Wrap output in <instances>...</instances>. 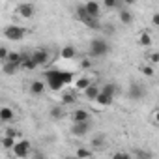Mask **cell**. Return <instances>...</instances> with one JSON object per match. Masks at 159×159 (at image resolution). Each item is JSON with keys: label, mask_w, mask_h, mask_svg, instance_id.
Listing matches in <instances>:
<instances>
[{"label": "cell", "mask_w": 159, "mask_h": 159, "mask_svg": "<svg viewBox=\"0 0 159 159\" xmlns=\"http://www.w3.org/2000/svg\"><path fill=\"white\" fill-rule=\"evenodd\" d=\"M73 81V73L71 71H64V69H47L45 71V83L47 88L60 92L66 84H71Z\"/></svg>", "instance_id": "1"}, {"label": "cell", "mask_w": 159, "mask_h": 159, "mask_svg": "<svg viewBox=\"0 0 159 159\" xmlns=\"http://www.w3.org/2000/svg\"><path fill=\"white\" fill-rule=\"evenodd\" d=\"M105 142H107L105 135H96V137L92 139V142H90V144H92L94 148H103V146H105Z\"/></svg>", "instance_id": "23"}, {"label": "cell", "mask_w": 159, "mask_h": 159, "mask_svg": "<svg viewBox=\"0 0 159 159\" xmlns=\"http://www.w3.org/2000/svg\"><path fill=\"white\" fill-rule=\"evenodd\" d=\"M148 60H150V62H153V64H155V62H159V52H150V54H148Z\"/></svg>", "instance_id": "33"}, {"label": "cell", "mask_w": 159, "mask_h": 159, "mask_svg": "<svg viewBox=\"0 0 159 159\" xmlns=\"http://www.w3.org/2000/svg\"><path fill=\"white\" fill-rule=\"evenodd\" d=\"M30 54H32V58L36 60L38 66H45V64L49 62V51H47V49H36V51L30 52Z\"/></svg>", "instance_id": "9"}, {"label": "cell", "mask_w": 159, "mask_h": 159, "mask_svg": "<svg viewBox=\"0 0 159 159\" xmlns=\"http://www.w3.org/2000/svg\"><path fill=\"white\" fill-rule=\"evenodd\" d=\"M90 66H92L90 60H83V64H81V67H90Z\"/></svg>", "instance_id": "37"}, {"label": "cell", "mask_w": 159, "mask_h": 159, "mask_svg": "<svg viewBox=\"0 0 159 159\" xmlns=\"http://www.w3.org/2000/svg\"><path fill=\"white\" fill-rule=\"evenodd\" d=\"M90 129H92V122H90V120L73 122V125H71V135H75V137H84V135L90 133Z\"/></svg>", "instance_id": "5"}, {"label": "cell", "mask_w": 159, "mask_h": 159, "mask_svg": "<svg viewBox=\"0 0 159 159\" xmlns=\"http://www.w3.org/2000/svg\"><path fill=\"white\" fill-rule=\"evenodd\" d=\"M25 34H26V30L19 25H10V26L4 28V38L10 39V41H21L25 38Z\"/></svg>", "instance_id": "4"}, {"label": "cell", "mask_w": 159, "mask_h": 159, "mask_svg": "<svg viewBox=\"0 0 159 159\" xmlns=\"http://www.w3.org/2000/svg\"><path fill=\"white\" fill-rule=\"evenodd\" d=\"M75 155H77V157H90V155H92V150H86V148H79V150L75 152Z\"/></svg>", "instance_id": "28"}, {"label": "cell", "mask_w": 159, "mask_h": 159, "mask_svg": "<svg viewBox=\"0 0 159 159\" xmlns=\"http://www.w3.org/2000/svg\"><path fill=\"white\" fill-rule=\"evenodd\" d=\"M118 19H120L122 25H131V23H133V15H131V11L125 10V8H120V10H118Z\"/></svg>", "instance_id": "14"}, {"label": "cell", "mask_w": 159, "mask_h": 159, "mask_svg": "<svg viewBox=\"0 0 159 159\" xmlns=\"http://www.w3.org/2000/svg\"><path fill=\"white\" fill-rule=\"evenodd\" d=\"M17 13H19L21 17H25V19H30V17H34L36 8H34V4H30V2H25V4H19V6H17Z\"/></svg>", "instance_id": "8"}, {"label": "cell", "mask_w": 159, "mask_h": 159, "mask_svg": "<svg viewBox=\"0 0 159 159\" xmlns=\"http://www.w3.org/2000/svg\"><path fill=\"white\" fill-rule=\"evenodd\" d=\"M101 90H103V92H107V94H111V96H114L118 88H116V84H114V83H107V84H105Z\"/></svg>", "instance_id": "26"}, {"label": "cell", "mask_w": 159, "mask_h": 159, "mask_svg": "<svg viewBox=\"0 0 159 159\" xmlns=\"http://www.w3.org/2000/svg\"><path fill=\"white\" fill-rule=\"evenodd\" d=\"M99 92H101V88H98L96 84H90V86L84 90V96H86V99L96 101V99H98V96H99Z\"/></svg>", "instance_id": "16"}, {"label": "cell", "mask_w": 159, "mask_h": 159, "mask_svg": "<svg viewBox=\"0 0 159 159\" xmlns=\"http://www.w3.org/2000/svg\"><path fill=\"white\" fill-rule=\"evenodd\" d=\"M140 71H142L144 75H148V77H152V75H153V69H152V66H142V67H140Z\"/></svg>", "instance_id": "31"}, {"label": "cell", "mask_w": 159, "mask_h": 159, "mask_svg": "<svg viewBox=\"0 0 159 159\" xmlns=\"http://www.w3.org/2000/svg\"><path fill=\"white\" fill-rule=\"evenodd\" d=\"M114 157H116V159H127V157H131V153H125V152H116V153H114Z\"/></svg>", "instance_id": "32"}, {"label": "cell", "mask_w": 159, "mask_h": 159, "mask_svg": "<svg viewBox=\"0 0 159 159\" xmlns=\"http://www.w3.org/2000/svg\"><path fill=\"white\" fill-rule=\"evenodd\" d=\"M0 142H2V148L4 150H13L15 146V137H10V135H2V139H0Z\"/></svg>", "instance_id": "20"}, {"label": "cell", "mask_w": 159, "mask_h": 159, "mask_svg": "<svg viewBox=\"0 0 159 159\" xmlns=\"http://www.w3.org/2000/svg\"><path fill=\"white\" fill-rule=\"evenodd\" d=\"M75 101H77V94H73V92H67V94L62 96V103L64 105H69V103H75Z\"/></svg>", "instance_id": "25"}, {"label": "cell", "mask_w": 159, "mask_h": 159, "mask_svg": "<svg viewBox=\"0 0 159 159\" xmlns=\"http://www.w3.org/2000/svg\"><path fill=\"white\" fill-rule=\"evenodd\" d=\"M11 152H13L15 157L25 159V157L30 155V142H28V140H19V142H15V146H13Z\"/></svg>", "instance_id": "7"}, {"label": "cell", "mask_w": 159, "mask_h": 159, "mask_svg": "<svg viewBox=\"0 0 159 159\" xmlns=\"http://www.w3.org/2000/svg\"><path fill=\"white\" fill-rule=\"evenodd\" d=\"M75 13H77V19L81 21V23H84L88 28H92V30H101L99 17H92V15L86 11V6H77Z\"/></svg>", "instance_id": "3"}, {"label": "cell", "mask_w": 159, "mask_h": 159, "mask_svg": "<svg viewBox=\"0 0 159 159\" xmlns=\"http://www.w3.org/2000/svg\"><path fill=\"white\" fill-rule=\"evenodd\" d=\"M8 56H10L8 47H0V58H2V60H8Z\"/></svg>", "instance_id": "30"}, {"label": "cell", "mask_w": 159, "mask_h": 159, "mask_svg": "<svg viewBox=\"0 0 159 159\" xmlns=\"http://www.w3.org/2000/svg\"><path fill=\"white\" fill-rule=\"evenodd\" d=\"M45 88H47V83H43V81H32L30 83V92L34 96H41L45 92Z\"/></svg>", "instance_id": "12"}, {"label": "cell", "mask_w": 159, "mask_h": 159, "mask_svg": "<svg viewBox=\"0 0 159 159\" xmlns=\"http://www.w3.org/2000/svg\"><path fill=\"white\" fill-rule=\"evenodd\" d=\"M21 67H23V69L32 71V69H36V67H38V64H36V60L32 58V54H25V56H23V62H21Z\"/></svg>", "instance_id": "15"}, {"label": "cell", "mask_w": 159, "mask_h": 159, "mask_svg": "<svg viewBox=\"0 0 159 159\" xmlns=\"http://www.w3.org/2000/svg\"><path fill=\"white\" fill-rule=\"evenodd\" d=\"M122 2H124L125 6H133V4H135V0H122Z\"/></svg>", "instance_id": "38"}, {"label": "cell", "mask_w": 159, "mask_h": 159, "mask_svg": "<svg viewBox=\"0 0 159 159\" xmlns=\"http://www.w3.org/2000/svg\"><path fill=\"white\" fill-rule=\"evenodd\" d=\"M139 43H140L142 47H150V45H152V36H150L148 32H142L140 38H139Z\"/></svg>", "instance_id": "24"}, {"label": "cell", "mask_w": 159, "mask_h": 159, "mask_svg": "<svg viewBox=\"0 0 159 159\" xmlns=\"http://www.w3.org/2000/svg\"><path fill=\"white\" fill-rule=\"evenodd\" d=\"M146 94V88L140 84V83H131L129 88H127V98L129 99H135V101H140Z\"/></svg>", "instance_id": "6"}, {"label": "cell", "mask_w": 159, "mask_h": 159, "mask_svg": "<svg viewBox=\"0 0 159 159\" xmlns=\"http://www.w3.org/2000/svg\"><path fill=\"white\" fill-rule=\"evenodd\" d=\"M75 54H77V49H75L73 45H66V47L60 51V56H62L64 60H71Z\"/></svg>", "instance_id": "19"}, {"label": "cell", "mask_w": 159, "mask_h": 159, "mask_svg": "<svg viewBox=\"0 0 159 159\" xmlns=\"http://www.w3.org/2000/svg\"><path fill=\"white\" fill-rule=\"evenodd\" d=\"M111 52V43L107 39H92L90 41V47H88V56L92 58H105L107 54Z\"/></svg>", "instance_id": "2"}, {"label": "cell", "mask_w": 159, "mask_h": 159, "mask_svg": "<svg viewBox=\"0 0 159 159\" xmlns=\"http://www.w3.org/2000/svg\"><path fill=\"white\" fill-rule=\"evenodd\" d=\"M19 67H21V64L11 62V60H4V64H2V71H4L6 75H15V73L19 71Z\"/></svg>", "instance_id": "10"}, {"label": "cell", "mask_w": 159, "mask_h": 159, "mask_svg": "<svg viewBox=\"0 0 159 159\" xmlns=\"http://www.w3.org/2000/svg\"><path fill=\"white\" fill-rule=\"evenodd\" d=\"M150 152H135V157H150Z\"/></svg>", "instance_id": "34"}, {"label": "cell", "mask_w": 159, "mask_h": 159, "mask_svg": "<svg viewBox=\"0 0 159 159\" xmlns=\"http://www.w3.org/2000/svg\"><path fill=\"white\" fill-rule=\"evenodd\" d=\"M4 135H10V137H19V131L15 129V127H6V131H4Z\"/></svg>", "instance_id": "29"}, {"label": "cell", "mask_w": 159, "mask_h": 159, "mask_svg": "<svg viewBox=\"0 0 159 159\" xmlns=\"http://www.w3.org/2000/svg\"><path fill=\"white\" fill-rule=\"evenodd\" d=\"M71 120L73 122H83V120H90V112L86 109H75L71 112Z\"/></svg>", "instance_id": "11"}, {"label": "cell", "mask_w": 159, "mask_h": 159, "mask_svg": "<svg viewBox=\"0 0 159 159\" xmlns=\"http://www.w3.org/2000/svg\"><path fill=\"white\" fill-rule=\"evenodd\" d=\"M90 84H92V83H90V79H86V77L77 79V81H75V88H77V90H86Z\"/></svg>", "instance_id": "21"}, {"label": "cell", "mask_w": 159, "mask_h": 159, "mask_svg": "<svg viewBox=\"0 0 159 159\" xmlns=\"http://www.w3.org/2000/svg\"><path fill=\"white\" fill-rule=\"evenodd\" d=\"M152 25H155V26H159V13H155V15L152 17Z\"/></svg>", "instance_id": "35"}, {"label": "cell", "mask_w": 159, "mask_h": 159, "mask_svg": "<svg viewBox=\"0 0 159 159\" xmlns=\"http://www.w3.org/2000/svg\"><path fill=\"white\" fill-rule=\"evenodd\" d=\"M153 122H155V125L159 127V111H155V112H153Z\"/></svg>", "instance_id": "36"}, {"label": "cell", "mask_w": 159, "mask_h": 159, "mask_svg": "<svg viewBox=\"0 0 159 159\" xmlns=\"http://www.w3.org/2000/svg\"><path fill=\"white\" fill-rule=\"evenodd\" d=\"M112 99H114V96H111V94H107V92H103V90H101L96 101H98L99 105H103V107H109V105L112 103Z\"/></svg>", "instance_id": "18"}, {"label": "cell", "mask_w": 159, "mask_h": 159, "mask_svg": "<svg viewBox=\"0 0 159 159\" xmlns=\"http://www.w3.org/2000/svg\"><path fill=\"white\" fill-rule=\"evenodd\" d=\"M13 118H15L13 109H10V107H2V109H0V120H2V122H11Z\"/></svg>", "instance_id": "17"}, {"label": "cell", "mask_w": 159, "mask_h": 159, "mask_svg": "<svg viewBox=\"0 0 159 159\" xmlns=\"http://www.w3.org/2000/svg\"><path fill=\"white\" fill-rule=\"evenodd\" d=\"M51 118H52V120H62V118H64V109H62L60 105L52 107V109H51Z\"/></svg>", "instance_id": "22"}, {"label": "cell", "mask_w": 159, "mask_h": 159, "mask_svg": "<svg viewBox=\"0 0 159 159\" xmlns=\"http://www.w3.org/2000/svg\"><path fill=\"white\" fill-rule=\"evenodd\" d=\"M103 4L107 10H114V8H120V0H103Z\"/></svg>", "instance_id": "27"}, {"label": "cell", "mask_w": 159, "mask_h": 159, "mask_svg": "<svg viewBox=\"0 0 159 159\" xmlns=\"http://www.w3.org/2000/svg\"><path fill=\"white\" fill-rule=\"evenodd\" d=\"M84 6H86V11H88L92 17H99V13H101V6L96 2V0H88Z\"/></svg>", "instance_id": "13"}]
</instances>
